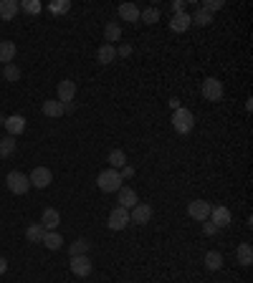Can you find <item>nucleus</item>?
Segmentation results:
<instances>
[{"instance_id": "obj_34", "label": "nucleus", "mask_w": 253, "mask_h": 283, "mask_svg": "<svg viewBox=\"0 0 253 283\" xmlns=\"http://www.w3.org/2000/svg\"><path fill=\"white\" fill-rule=\"evenodd\" d=\"M221 8H223V0H205V3H200V10H205L210 15H213V10H221Z\"/></svg>"}, {"instance_id": "obj_27", "label": "nucleus", "mask_w": 253, "mask_h": 283, "mask_svg": "<svg viewBox=\"0 0 253 283\" xmlns=\"http://www.w3.org/2000/svg\"><path fill=\"white\" fill-rule=\"evenodd\" d=\"M89 248H92V243H89L86 238H79V240H74V243H71L68 253H71V255H86Z\"/></svg>"}, {"instance_id": "obj_13", "label": "nucleus", "mask_w": 253, "mask_h": 283, "mask_svg": "<svg viewBox=\"0 0 253 283\" xmlns=\"http://www.w3.org/2000/svg\"><path fill=\"white\" fill-rule=\"evenodd\" d=\"M96 61L104 63V66H109V63L117 61V48H114V43H104V46H99V51H96Z\"/></svg>"}, {"instance_id": "obj_37", "label": "nucleus", "mask_w": 253, "mask_h": 283, "mask_svg": "<svg viewBox=\"0 0 253 283\" xmlns=\"http://www.w3.org/2000/svg\"><path fill=\"white\" fill-rule=\"evenodd\" d=\"M129 53H132V46H119V51H117V56H129Z\"/></svg>"}, {"instance_id": "obj_11", "label": "nucleus", "mask_w": 253, "mask_h": 283, "mask_svg": "<svg viewBox=\"0 0 253 283\" xmlns=\"http://www.w3.org/2000/svg\"><path fill=\"white\" fill-rule=\"evenodd\" d=\"M119 192V207H124V210H132L137 202H139V197H137V190H132V187H122L117 190Z\"/></svg>"}, {"instance_id": "obj_6", "label": "nucleus", "mask_w": 253, "mask_h": 283, "mask_svg": "<svg viewBox=\"0 0 253 283\" xmlns=\"http://www.w3.org/2000/svg\"><path fill=\"white\" fill-rule=\"evenodd\" d=\"M71 273L76 278H86L92 273V258L89 255H71Z\"/></svg>"}, {"instance_id": "obj_39", "label": "nucleus", "mask_w": 253, "mask_h": 283, "mask_svg": "<svg viewBox=\"0 0 253 283\" xmlns=\"http://www.w3.org/2000/svg\"><path fill=\"white\" fill-rule=\"evenodd\" d=\"M5 271H8V260H5V258H3V255H0V276H3V273H5Z\"/></svg>"}, {"instance_id": "obj_7", "label": "nucleus", "mask_w": 253, "mask_h": 283, "mask_svg": "<svg viewBox=\"0 0 253 283\" xmlns=\"http://www.w3.org/2000/svg\"><path fill=\"white\" fill-rule=\"evenodd\" d=\"M28 180H31V187L46 190L51 182H53V175H51V169H48V167H35Z\"/></svg>"}, {"instance_id": "obj_29", "label": "nucleus", "mask_w": 253, "mask_h": 283, "mask_svg": "<svg viewBox=\"0 0 253 283\" xmlns=\"http://www.w3.org/2000/svg\"><path fill=\"white\" fill-rule=\"evenodd\" d=\"M48 10H51L53 15H66V13L71 10V3H68V0H53V3L48 5Z\"/></svg>"}, {"instance_id": "obj_26", "label": "nucleus", "mask_w": 253, "mask_h": 283, "mask_svg": "<svg viewBox=\"0 0 253 283\" xmlns=\"http://www.w3.org/2000/svg\"><path fill=\"white\" fill-rule=\"evenodd\" d=\"M104 38L112 43V41H119L122 38V26L117 23V21H109L106 23V28H104Z\"/></svg>"}, {"instance_id": "obj_25", "label": "nucleus", "mask_w": 253, "mask_h": 283, "mask_svg": "<svg viewBox=\"0 0 253 283\" xmlns=\"http://www.w3.org/2000/svg\"><path fill=\"white\" fill-rule=\"evenodd\" d=\"M109 164H112V169H122V167H127V155L124 149H112L109 152V159H106Z\"/></svg>"}, {"instance_id": "obj_9", "label": "nucleus", "mask_w": 253, "mask_h": 283, "mask_svg": "<svg viewBox=\"0 0 253 283\" xmlns=\"http://www.w3.org/2000/svg\"><path fill=\"white\" fill-rule=\"evenodd\" d=\"M106 225H109L112 230H124L127 225H129V210H124V207H114V210L109 213Z\"/></svg>"}, {"instance_id": "obj_40", "label": "nucleus", "mask_w": 253, "mask_h": 283, "mask_svg": "<svg viewBox=\"0 0 253 283\" xmlns=\"http://www.w3.org/2000/svg\"><path fill=\"white\" fill-rule=\"evenodd\" d=\"M170 106L177 111V109H180V99H170Z\"/></svg>"}, {"instance_id": "obj_16", "label": "nucleus", "mask_w": 253, "mask_h": 283, "mask_svg": "<svg viewBox=\"0 0 253 283\" xmlns=\"http://www.w3.org/2000/svg\"><path fill=\"white\" fill-rule=\"evenodd\" d=\"M139 13H142V10H139L134 3H122V5H119V18L127 21V23H137V21H139Z\"/></svg>"}, {"instance_id": "obj_41", "label": "nucleus", "mask_w": 253, "mask_h": 283, "mask_svg": "<svg viewBox=\"0 0 253 283\" xmlns=\"http://www.w3.org/2000/svg\"><path fill=\"white\" fill-rule=\"evenodd\" d=\"M66 111H74V101H68V104H63V114Z\"/></svg>"}, {"instance_id": "obj_22", "label": "nucleus", "mask_w": 253, "mask_h": 283, "mask_svg": "<svg viewBox=\"0 0 253 283\" xmlns=\"http://www.w3.org/2000/svg\"><path fill=\"white\" fill-rule=\"evenodd\" d=\"M43 246L48 248V251H59L63 246V238L56 233V230H46V235H43Z\"/></svg>"}, {"instance_id": "obj_38", "label": "nucleus", "mask_w": 253, "mask_h": 283, "mask_svg": "<svg viewBox=\"0 0 253 283\" xmlns=\"http://www.w3.org/2000/svg\"><path fill=\"white\" fill-rule=\"evenodd\" d=\"M119 175H122V180H124V177H132V175H134V169H132V167H122Z\"/></svg>"}, {"instance_id": "obj_15", "label": "nucleus", "mask_w": 253, "mask_h": 283, "mask_svg": "<svg viewBox=\"0 0 253 283\" xmlns=\"http://www.w3.org/2000/svg\"><path fill=\"white\" fill-rule=\"evenodd\" d=\"M192 26V18H190L188 13H177V15H172V21H170V31L172 33H185Z\"/></svg>"}, {"instance_id": "obj_5", "label": "nucleus", "mask_w": 253, "mask_h": 283, "mask_svg": "<svg viewBox=\"0 0 253 283\" xmlns=\"http://www.w3.org/2000/svg\"><path fill=\"white\" fill-rule=\"evenodd\" d=\"M200 91H203V96L208 99V101H221L223 99V81H218V79H205L203 81V86H200Z\"/></svg>"}, {"instance_id": "obj_24", "label": "nucleus", "mask_w": 253, "mask_h": 283, "mask_svg": "<svg viewBox=\"0 0 253 283\" xmlns=\"http://www.w3.org/2000/svg\"><path fill=\"white\" fill-rule=\"evenodd\" d=\"M205 268L208 271H221L223 268V255L218 251H208L205 253Z\"/></svg>"}, {"instance_id": "obj_12", "label": "nucleus", "mask_w": 253, "mask_h": 283, "mask_svg": "<svg viewBox=\"0 0 253 283\" xmlns=\"http://www.w3.org/2000/svg\"><path fill=\"white\" fill-rule=\"evenodd\" d=\"M210 220H213L215 228H228L233 218H230V210L228 207H210Z\"/></svg>"}, {"instance_id": "obj_2", "label": "nucleus", "mask_w": 253, "mask_h": 283, "mask_svg": "<svg viewBox=\"0 0 253 283\" xmlns=\"http://www.w3.org/2000/svg\"><path fill=\"white\" fill-rule=\"evenodd\" d=\"M172 126H175V131L177 134H190L192 129H195V117H192V111L190 109H177V111H172Z\"/></svg>"}, {"instance_id": "obj_17", "label": "nucleus", "mask_w": 253, "mask_h": 283, "mask_svg": "<svg viewBox=\"0 0 253 283\" xmlns=\"http://www.w3.org/2000/svg\"><path fill=\"white\" fill-rule=\"evenodd\" d=\"M5 129L10 131V137H18V134H23V129H26V119H23L21 114H13V117L5 119Z\"/></svg>"}, {"instance_id": "obj_8", "label": "nucleus", "mask_w": 253, "mask_h": 283, "mask_svg": "<svg viewBox=\"0 0 253 283\" xmlns=\"http://www.w3.org/2000/svg\"><path fill=\"white\" fill-rule=\"evenodd\" d=\"M152 220V207L144 205V202H137L132 210H129V222H137V225H144V222Z\"/></svg>"}, {"instance_id": "obj_32", "label": "nucleus", "mask_w": 253, "mask_h": 283, "mask_svg": "<svg viewBox=\"0 0 253 283\" xmlns=\"http://www.w3.org/2000/svg\"><path fill=\"white\" fill-rule=\"evenodd\" d=\"M3 79H5V81H18V79H21V68H18L15 63H8V66L3 68Z\"/></svg>"}, {"instance_id": "obj_28", "label": "nucleus", "mask_w": 253, "mask_h": 283, "mask_svg": "<svg viewBox=\"0 0 253 283\" xmlns=\"http://www.w3.org/2000/svg\"><path fill=\"white\" fill-rule=\"evenodd\" d=\"M15 152V137H5V139H0V157H10Z\"/></svg>"}, {"instance_id": "obj_36", "label": "nucleus", "mask_w": 253, "mask_h": 283, "mask_svg": "<svg viewBox=\"0 0 253 283\" xmlns=\"http://www.w3.org/2000/svg\"><path fill=\"white\" fill-rule=\"evenodd\" d=\"M203 230H205V235H213V233H215L218 228H215L213 222H205V225H203Z\"/></svg>"}, {"instance_id": "obj_21", "label": "nucleus", "mask_w": 253, "mask_h": 283, "mask_svg": "<svg viewBox=\"0 0 253 283\" xmlns=\"http://www.w3.org/2000/svg\"><path fill=\"white\" fill-rule=\"evenodd\" d=\"M43 114L59 119V117L63 114V104L59 101V99H48V101H43Z\"/></svg>"}, {"instance_id": "obj_4", "label": "nucleus", "mask_w": 253, "mask_h": 283, "mask_svg": "<svg viewBox=\"0 0 253 283\" xmlns=\"http://www.w3.org/2000/svg\"><path fill=\"white\" fill-rule=\"evenodd\" d=\"M210 202H205V200H192L188 205V215L192 218V220H197V222H205L208 218H210Z\"/></svg>"}, {"instance_id": "obj_20", "label": "nucleus", "mask_w": 253, "mask_h": 283, "mask_svg": "<svg viewBox=\"0 0 253 283\" xmlns=\"http://www.w3.org/2000/svg\"><path fill=\"white\" fill-rule=\"evenodd\" d=\"M15 53H18V48H15V43L13 41H0V63H8L15 59Z\"/></svg>"}, {"instance_id": "obj_33", "label": "nucleus", "mask_w": 253, "mask_h": 283, "mask_svg": "<svg viewBox=\"0 0 253 283\" xmlns=\"http://www.w3.org/2000/svg\"><path fill=\"white\" fill-rule=\"evenodd\" d=\"M26 13H31V15H38L41 13V3L38 0H23V3H18Z\"/></svg>"}, {"instance_id": "obj_18", "label": "nucleus", "mask_w": 253, "mask_h": 283, "mask_svg": "<svg viewBox=\"0 0 253 283\" xmlns=\"http://www.w3.org/2000/svg\"><path fill=\"white\" fill-rule=\"evenodd\" d=\"M18 10H21V5L15 0H0V18L3 21H13L18 15Z\"/></svg>"}, {"instance_id": "obj_30", "label": "nucleus", "mask_w": 253, "mask_h": 283, "mask_svg": "<svg viewBox=\"0 0 253 283\" xmlns=\"http://www.w3.org/2000/svg\"><path fill=\"white\" fill-rule=\"evenodd\" d=\"M139 21H142V23H147V26L157 23V21H159V10H157V8H147V10H142V13H139Z\"/></svg>"}, {"instance_id": "obj_35", "label": "nucleus", "mask_w": 253, "mask_h": 283, "mask_svg": "<svg viewBox=\"0 0 253 283\" xmlns=\"http://www.w3.org/2000/svg\"><path fill=\"white\" fill-rule=\"evenodd\" d=\"M172 10H175V15H177V13H185V3H183V0H175V3H172Z\"/></svg>"}, {"instance_id": "obj_3", "label": "nucleus", "mask_w": 253, "mask_h": 283, "mask_svg": "<svg viewBox=\"0 0 253 283\" xmlns=\"http://www.w3.org/2000/svg\"><path fill=\"white\" fill-rule=\"evenodd\" d=\"M5 185H8V190H10L13 195H26V192L31 190V180H28V175H23V172H8Z\"/></svg>"}, {"instance_id": "obj_10", "label": "nucleus", "mask_w": 253, "mask_h": 283, "mask_svg": "<svg viewBox=\"0 0 253 283\" xmlns=\"http://www.w3.org/2000/svg\"><path fill=\"white\" fill-rule=\"evenodd\" d=\"M56 96H59V101H61V104H68V101H74V96H76V81H71V79H63L61 84H59V89H56Z\"/></svg>"}, {"instance_id": "obj_1", "label": "nucleus", "mask_w": 253, "mask_h": 283, "mask_svg": "<svg viewBox=\"0 0 253 283\" xmlns=\"http://www.w3.org/2000/svg\"><path fill=\"white\" fill-rule=\"evenodd\" d=\"M96 185L101 192H117V190L124 185V180H122V175H119V169H104V172H99V177H96Z\"/></svg>"}, {"instance_id": "obj_23", "label": "nucleus", "mask_w": 253, "mask_h": 283, "mask_svg": "<svg viewBox=\"0 0 253 283\" xmlns=\"http://www.w3.org/2000/svg\"><path fill=\"white\" fill-rule=\"evenodd\" d=\"M43 235H46V228H43L41 222H33L31 228L26 230V238H28V243H43Z\"/></svg>"}, {"instance_id": "obj_19", "label": "nucleus", "mask_w": 253, "mask_h": 283, "mask_svg": "<svg viewBox=\"0 0 253 283\" xmlns=\"http://www.w3.org/2000/svg\"><path fill=\"white\" fill-rule=\"evenodd\" d=\"M236 260L241 263V266H251L253 263V248H251V243H241L238 248H236Z\"/></svg>"}, {"instance_id": "obj_14", "label": "nucleus", "mask_w": 253, "mask_h": 283, "mask_svg": "<svg viewBox=\"0 0 253 283\" xmlns=\"http://www.w3.org/2000/svg\"><path fill=\"white\" fill-rule=\"evenodd\" d=\"M59 222H61V215H59V210H56V207H46V210H43V215H41V225H43L46 230H56V228H59Z\"/></svg>"}, {"instance_id": "obj_31", "label": "nucleus", "mask_w": 253, "mask_h": 283, "mask_svg": "<svg viewBox=\"0 0 253 283\" xmlns=\"http://www.w3.org/2000/svg\"><path fill=\"white\" fill-rule=\"evenodd\" d=\"M190 18H192V26H210V23H213V15L205 13V10H200V8H197V13L190 15Z\"/></svg>"}]
</instances>
